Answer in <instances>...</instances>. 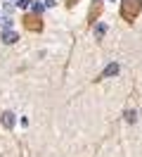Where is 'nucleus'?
I'll return each instance as SVG.
<instances>
[{
    "mask_svg": "<svg viewBox=\"0 0 142 157\" xmlns=\"http://www.w3.org/2000/svg\"><path fill=\"white\" fill-rule=\"evenodd\" d=\"M140 12H142V0H121V17H123V21L133 24V21L140 17Z\"/></svg>",
    "mask_w": 142,
    "mask_h": 157,
    "instance_id": "obj_1",
    "label": "nucleus"
},
{
    "mask_svg": "<svg viewBox=\"0 0 142 157\" xmlns=\"http://www.w3.org/2000/svg\"><path fill=\"white\" fill-rule=\"evenodd\" d=\"M24 29L26 31H33V33H38V31H43V21H40V17H36V14H24Z\"/></svg>",
    "mask_w": 142,
    "mask_h": 157,
    "instance_id": "obj_2",
    "label": "nucleus"
},
{
    "mask_svg": "<svg viewBox=\"0 0 142 157\" xmlns=\"http://www.w3.org/2000/svg\"><path fill=\"white\" fill-rule=\"evenodd\" d=\"M97 14H102V2H100V0L93 2V7H90V12H88V26H93V24H95Z\"/></svg>",
    "mask_w": 142,
    "mask_h": 157,
    "instance_id": "obj_3",
    "label": "nucleus"
},
{
    "mask_svg": "<svg viewBox=\"0 0 142 157\" xmlns=\"http://www.w3.org/2000/svg\"><path fill=\"white\" fill-rule=\"evenodd\" d=\"M76 2H78V0H66V7H74Z\"/></svg>",
    "mask_w": 142,
    "mask_h": 157,
    "instance_id": "obj_4",
    "label": "nucleus"
}]
</instances>
